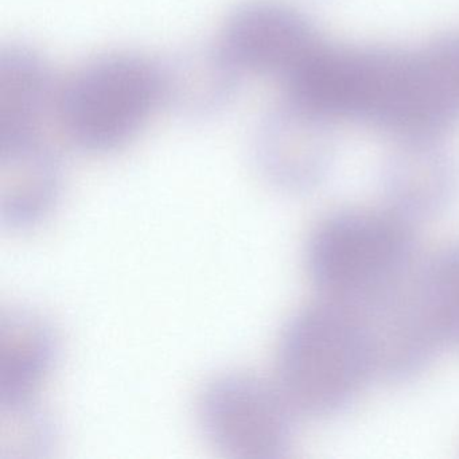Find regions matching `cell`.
Returning a JSON list of instances; mask_svg holds the SVG:
<instances>
[{
    "instance_id": "8",
    "label": "cell",
    "mask_w": 459,
    "mask_h": 459,
    "mask_svg": "<svg viewBox=\"0 0 459 459\" xmlns=\"http://www.w3.org/2000/svg\"><path fill=\"white\" fill-rule=\"evenodd\" d=\"M257 166L278 189L305 193L322 184L334 160L330 122L284 103L257 142Z\"/></svg>"
},
{
    "instance_id": "6",
    "label": "cell",
    "mask_w": 459,
    "mask_h": 459,
    "mask_svg": "<svg viewBox=\"0 0 459 459\" xmlns=\"http://www.w3.org/2000/svg\"><path fill=\"white\" fill-rule=\"evenodd\" d=\"M319 44L302 13L281 2L255 0L230 14L217 49L238 74L284 80Z\"/></svg>"
},
{
    "instance_id": "13",
    "label": "cell",
    "mask_w": 459,
    "mask_h": 459,
    "mask_svg": "<svg viewBox=\"0 0 459 459\" xmlns=\"http://www.w3.org/2000/svg\"><path fill=\"white\" fill-rule=\"evenodd\" d=\"M412 289L439 348H459V241L437 251L415 273Z\"/></svg>"
},
{
    "instance_id": "11",
    "label": "cell",
    "mask_w": 459,
    "mask_h": 459,
    "mask_svg": "<svg viewBox=\"0 0 459 459\" xmlns=\"http://www.w3.org/2000/svg\"><path fill=\"white\" fill-rule=\"evenodd\" d=\"M58 338L34 311L12 308L0 316V408L33 402L57 361Z\"/></svg>"
},
{
    "instance_id": "1",
    "label": "cell",
    "mask_w": 459,
    "mask_h": 459,
    "mask_svg": "<svg viewBox=\"0 0 459 459\" xmlns=\"http://www.w3.org/2000/svg\"><path fill=\"white\" fill-rule=\"evenodd\" d=\"M284 84L287 104L327 122L359 120L402 139L437 138L420 50L321 42Z\"/></svg>"
},
{
    "instance_id": "10",
    "label": "cell",
    "mask_w": 459,
    "mask_h": 459,
    "mask_svg": "<svg viewBox=\"0 0 459 459\" xmlns=\"http://www.w3.org/2000/svg\"><path fill=\"white\" fill-rule=\"evenodd\" d=\"M61 187L57 155L41 134L0 138V222L36 227L55 208Z\"/></svg>"
},
{
    "instance_id": "5",
    "label": "cell",
    "mask_w": 459,
    "mask_h": 459,
    "mask_svg": "<svg viewBox=\"0 0 459 459\" xmlns=\"http://www.w3.org/2000/svg\"><path fill=\"white\" fill-rule=\"evenodd\" d=\"M197 413L206 440L224 455L240 459L286 455L298 415L278 384L238 372L206 384Z\"/></svg>"
},
{
    "instance_id": "3",
    "label": "cell",
    "mask_w": 459,
    "mask_h": 459,
    "mask_svg": "<svg viewBox=\"0 0 459 459\" xmlns=\"http://www.w3.org/2000/svg\"><path fill=\"white\" fill-rule=\"evenodd\" d=\"M276 370V384L295 412L311 418L342 412L375 377L359 316L327 299L306 306L287 322Z\"/></svg>"
},
{
    "instance_id": "2",
    "label": "cell",
    "mask_w": 459,
    "mask_h": 459,
    "mask_svg": "<svg viewBox=\"0 0 459 459\" xmlns=\"http://www.w3.org/2000/svg\"><path fill=\"white\" fill-rule=\"evenodd\" d=\"M413 222L392 209H345L311 232L306 265L324 299L359 306L412 281Z\"/></svg>"
},
{
    "instance_id": "4",
    "label": "cell",
    "mask_w": 459,
    "mask_h": 459,
    "mask_svg": "<svg viewBox=\"0 0 459 459\" xmlns=\"http://www.w3.org/2000/svg\"><path fill=\"white\" fill-rule=\"evenodd\" d=\"M168 101L165 68L130 53L95 58L60 87L56 114L69 141L106 154L126 146Z\"/></svg>"
},
{
    "instance_id": "9",
    "label": "cell",
    "mask_w": 459,
    "mask_h": 459,
    "mask_svg": "<svg viewBox=\"0 0 459 459\" xmlns=\"http://www.w3.org/2000/svg\"><path fill=\"white\" fill-rule=\"evenodd\" d=\"M388 208L410 221L445 212L455 200L459 169L439 138L403 139L381 176Z\"/></svg>"
},
{
    "instance_id": "15",
    "label": "cell",
    "mask_w": 459,
    "mask_h": 459,
    "mask_svg": "<svg viewBox=\"0 0 459 459\" xmlns=\"http://www.w3.org/2000/svg\"><path fill=\"white\" fill-rule=\"evenodd\" d=\"M0 459L34 456L36 451L49 447L52 426L34 403L0 408Z\"/></svg>"
},
{
    "instance_id": "14",
    "label": "cell",
    "mask_w": 459,
    "mask_h": 459,
    "mask_svg": "<svg viewBox=\"0 0 459 459\" xmlns=\"http://www.w3.org/2000/svg\"><path fill=\"white\" fill-rule=\"evenodd\" d=\"M168 101L177 100L185 108L209 111L230 95L238 74L220 55L219 49L163 66Z\"/></svg>"
},
{
    "instance_id": "7",
    "label": "cell",
    "mask_w": 459,
    "mask_h": 459,
    "mask_svg": "<svg viewBox=\"0 0 459 459\" xmlns=\"http://www.w3.org/2000/svg\"><path fill=\"white\" fill-rule=\"evenodd\" d=\"M412 283L413 279L364 305L348 306L361 322L375 377L410 380L426 369L439 349L416 305Z\"/></svg>"
},
{
    "instance_id": "12",
    "label": "cell",
    "mask_w": 459,
    "mask_h": 459,
    "mask_svg": "<svg viewBox=\"0 0 459 459\" xmlns=\"http://www.w3.org/2000/svg\"><path fill=\"white\" fill-rule=\"evenodd\" d=\"M58 87L41 56L13 47L0 55V138L41 134Z\"/></svg>"
}]
</instances>
